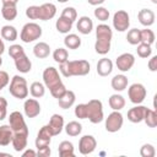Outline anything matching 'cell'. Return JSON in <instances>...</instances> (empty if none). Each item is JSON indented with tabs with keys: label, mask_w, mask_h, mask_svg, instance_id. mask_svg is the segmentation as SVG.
Segmentation results:
<instances>
[{
	"label": "cell",
	"mask_w": 157,
	"mask_h": 157,
	"mask_svg": "<svg viewBox=\"0 0 157 157\" xmlns=\"http://www.w3.org/2000/svg\"><path fill=\"white\" fill-rule=\"evenodd\" d=\"M113 38L112 28L105 23H99L96 27V43L94 50L99 55H105L110 50V42Z\"/></svg>",
	"instance_id": "1"
},
{
	"label": "cell",
	"mask_w": 157,
	"mask_h": 157,
	"mask_svg": "<svg viewBox=\"0 0 157 157\" xmlns=\"http://www.w3.org/2000/svg\"><path fill=\"white\" fill-rule=\"evenodd\" d=\"M91 70V65L87 60H67L59 64V71L64 77L71 76H86Z\"/></svg>",
	"instance_id": "2"
},
{
	"label": "cell",
	"mask_w": 157,
	"mask_h": 157,
	"mask_svg": "<svg viewBox=\"0 0 157 157\" xmlns=\"http://www.w3.org/2000/svg\"><path fill=\"white\" fill-rule=\"evenodd\" d=\"M9 92L12 97L17 98V99H25L28 96V85L27 81L23 76L20 75H15L11 81H10V87H9Z\"/></svg>",
	"instance_id": "3"
},
{
	"label": "cell",
	"mask_w": 157,
	"mask_h": 157,
	"mask_svg": "<svg viewBox=\"0 0 157 157\" xmlns=\"http://www.w3.org/2000/svg\"><path fill=\"white\" fill-rule=\"evenodd\" d=\"M86 108H87V117L86 119H88L92 124H98L101 121H103L104 119V113H103V104L99 99H91L86 103Z\"/></svg>",
	"instance_id": "4"
},
{
	"label": "cell",
	"mask_w": 157,
	"mask_h": 157,
	"mask_svg": "<svg viewBox=\"0 0 157 157\" xmlns=\"http://www.w3.org/2000/svg\"><path fill=\"white\" fill-rule=\"evenodd\" d=\"M42 27L36 22H28L26 23L20 33V38L23 43H32L42 37Z\"/></svg>",
	"instance_id": "5"
},
{
	"label": "cell",
	"mask_w": 157,
	"mask_h": 157,
	"mask_svg": "<svg viewBox=\"0 0 157 157\" xmlns=\"http://www.w3.org/2000/svg\"><path fill=\"white\" fill-rule=\"evenodd\" d=\"M9 125L12 129L13 134H26V135H28V128H27V124L25 121V118H23L22 113L17 112V110L10 113Z\"/></svg>",
	"instance_id": "6"
},
{
	"label": "cell",
	"mask_w": 157,
	"mask_h": 157,
	"mask_svg": "<svg viewBox=\"0 0 157 157\" xmlns=\"http://www.w3.org/2000/svg\"><path fill=\"white\" fill-rule=\"evenodd\" d=\"M146 94H147V91L142 83L135 82V83L130 85L128 88V97H129L130 102L134 104H141L145 101Z\"/></svg>",
	"instance_id": "7"
},
{
	"label": "cell",
	"mask_w": 157,
	"mask_h": 157,
	"mask_svg": "<svg viewBox=\"0 0 157 157\" xmlns=\"http://www.w3.org/2000/svg\"><path fill=\"white\" fill-rule=\"evenodd\" d=\"M124 124V118L120 110H113L105 118V130L108 132H117L121 129Z\"/></svg>",
	"instance_id": "8"
},
{
	"label": "cell",
	"mask_w": 157,
	"mask_h": 157,
	"mask_svg": "<svg viewBox=\"0 0 157 157\" xmlns=\"http://www.w3.org/2000/svg\"><path fill=\"white\" fill-rule=\"evenodd\" d=\"M113 27L118 32H125L130 26V16L125 10H118L113 15Z\"/></svg>",
	"instance_id": "9"
},
{
	"label": "cell",
	"mask_w": 157,
	"mask_h": 157,
	"mask_svg": "<svg viewBox=\"0 0 157 157\" xmlns=\"http://www.w3.org/2000/svg\"><path fill=\"white\" fill-rule=\"evenodd\" d=\"M42 76H43L44 86H45L47 88H49V90L53 88L54 86L59 85L60 82H63L61 78H60V75H59L58 69H55L54 66H48V67H45Z\"/></svg>",
	"instance_id": "10"
},
{
	"label": "cell",
	"mask_w": 157,
	"mask_h": 157,
	"mask_svg": "<svg viewBox=\"0 0 157 157\" xmlns=\"http://www.w3.org/2000/svg\"><path fill=\"white\" fill-rule=\"evenodd\" d=\"M97 147V141L92 135H83L78 141V151L81 155L87 156L92 153Z\"/></svg>",
	"instance_id": "11"
},
{
	"label": "cell",
	"mask_w": 157,
	"mask_h": 157,
	"mask_svg": "<svg viewBox=\"0 0 157 157\" xmlns=\"http://www.w3.org/2000/svg\"><path fill=\"white\" fill-rule=\"evenodd\" d=\"M134 64H135V56L131 53H123L115 60V65L118 70H120L121 72H128L129 70H131Z\"/></svg>",
	"instance_id": "12"
},
{
	"label": "cell",
	"mask_w": 157,
	"mask_h": 157,
	"mask_svg": "<svg viewBox=\"0 0 157 157\" xmlns=\"http://www.w3.org/2000/svg\"><path fill=\"white\" fill-rule=\"evenodd\" d=\"M56 15V6L52 2H45L40 6H38L37 10V20L48 21L52 20Z\"/></svg>",
	"instance_id": "13"
},
{
	"label": "cell",
	"mask_w": 157,
	"mask_h": 157,
	"mask_svg": "<svg viewBox=\"0 0 157 157\" xmlns=\"http://www.w3.org/2000/svg\"><path fill=\"white\" fill-rule=\"evenodd\" d=\"M23 112L27 118H36L40 113V104L36 98H27L23 103Z\"/></svg>",
	"instance_id": "14"
},
{
	"label": "cell",
	"mask_w": 157,
	"mask_h": 157,
	"mask_svg": "<svg viewBox=\"0 0 157 157\" xmlns=\"http://www.w3.org/2000/svg\"><path fill=\"white\" fill-rule=\"evenodd\" d=\"M64 125H65L64 124V117L60 114H53L52 118L49 119V123L47 124V126H48V129L53 136L59 135L63 131Z\"/></svg>",
	"instance_id": "15"
},
{
	"label": "cell",
	"mask_w": 157,
	"mask_h": 157,
	"mask_svg": "<svg viewBox=\"0 0 157 157\" xmlns=\"http://www.w3.org/2000/svg\"><path fill=\"white\" fill-rule=\"evenodd\" d=\"M52 137L53 135L50 134L49 129L47 125L42 126L37 134V137H36V141H34V145H36V148H40V147H45V146H49L50 145V141H52Z\"/></svg>",
	"instance_id": "16"
},
{
	"label": "cell",
	"mask_w": 157,
	"mask_h": 157,
	"mask_svg": "<svg viewBox=\"0 0 157 157\" xmlns=\"http://www.w3.org/2000/svg\"><path fill=\"white\" fill-rule=\"evenodd\" d=\"M146 109H147V107L141 105V104H136L135 107H132L128 110V120L134 123V124H139V123L144 121Z\"/></svg>",
	"instance_id": "17"
},
{
	"label": "cell",
	"mask_w": 157,
	"mask_h": 157,
	"mask_svg": "<svg viewBox=\"0 0 157 157\" xmlns=\"http://www.w3.org/2000/svg\"><path fill=\"white\" fill-rule=\"evenodd\" d=\"M155 18H156L155 12H153L152 10H150V9H141V10L139 11V13H137V20H139V22H140L142 26H145V27L152 26V25L155 23Z\"/></svg>",
	"instance_id": "18"
},
{
	"label": "cell",
	"mask_w": 157,
	"mask_h": 157,
	"mask_svg": "<svg viewBox=\"0 0 157 157\" xmlns=\"http://www.w3.org/2000/svg\"><path fill=\"white\" fill-rule=\"evenodd\" d=\"M13 61H15L16 70L20 71L21 74H27V72H29L31 69H32V63H31L29 58L26 55V53L22 54V55H20L18 58L13 59Z\"/></svg>",
	"instance_id": "19"
},
{
	"label": "cell",
	"mask_w": 157,
	"mask_h": 157,
	"mask_svg": "<svg viewBox=\"0 0 157 157\" xmlns=\"http://www.w3.org/2000/svg\"><path fill=\"white\" fill-rule=\"evenodd\" d=\"M113 71V61L108 58H102L97 63V74L102 77L110 75Z\"/></svg>",
	"instance_id": "20"
},
{
	"label": "cell",
	"mask_w": 157,
	"mask_h": 157,
	"mask_svg": "<svg viewBox=\"0 0 157 157\" xmlns=\"http://www.w3.org/2000/svg\"><path fill=\"white\" fill-rule=\"evenodd\" d=\"M75 99H76V96H75V92L71 91V90H66L65 93L58 98V104L61 109H69L74 105L75 103Z\"/></svg>",
	"instance_id": "21"
},
{
	"label": "cell",
	"mask_w": 157,
	"mask_h": 157,
	"mask_svg": "<svg viewBox=\"0 0 157 157\" xmlns=\"http://www.w3.org/2000/svg\"><path fill=\"white\" fill-rule=\"evenodd\" d=\"M76 28L81 34H90L93 29V21L88 16H81L77 20Z\"/></svg>",
	"instance_id": "22"
},
{
	"label": "cell",
	"mask_w": 157,
	"mask_h": 157,
	"mask_svg": "<svg viewBox=\"0 0 157 157\" xmlns=\"http://www.w3.org/2000/svg\"><path fill=\"white\" fill-rule=\"evenodd\" d=\"M27 140H28V135L26 134H13L11 145L16 152H22L27 147Z\"/></svg>",
	"instance_id": "23"
},
{
	"label": "cell",
	"mask_w": 157,
	"mask_h": 157,
	"mask_svg": "<svg viewBox=\"0 0 157 157\" xmlns=\"http://www.w3.org/2000/svg\"><path fill=\"white\" fill-rule=\"evenodd\" d=\"M128 83H129V80H128V77H126L125 75H123V74L115 75V76L112 78V81H110L112 88H113L114 91H117V92L124 91V90L128 87Z\"/></svg>",
	"instance_id": "24"
},
{
	"label": "cell",
	"mask_w": 157,
	"mask_h": 157,
	"mask_svg": "<svg viewBox=\"0 0 157 157\" xmlns=\"http://www.w3.org/2000/svg\"><path fill=\"white\" fill-rule=\"evenodd\" d=\"M33 54L38 59H45V58H48L49 54H50V47H49V44L45 43V42H38L33 47Z\"/></svg>",
	"instance_id": "25"
},
{
	"label": "cell",
	"mask_w": 157,
	"mask_h": 157,
	"mask_svg": "<svg viewBox=\"0 0 157 157\" xmlns=\"http://www.w3.org/2000/svg\"><path fill=\"white\" fill-rule=\"evenodd\" d=\"M0 36L2 39L7 40V42H15L17 39V29L13 27V26H10V25H6V26H2L1 27V31H0Z\"/></svg>",
	"instance_id": "26"
},
{
	"label": "cell",
	"mask_w": 157,
	"mask_h": 157,
	"mask_svg": "<svg viewBox=\"0 0 157 157\" xmlns=\"http://www.w3.org/2000/svg\"><path fill=\"white\" fill-rule=\"evenodd\" d=\"M12 129L10 128V125H1L0 126V145L1 146H7L11 144L12 141Z\"/></svg>",
	"instance_id": "27"
},
{
	"label": "cell",
	"mask_w": 157,
	"mask_h": 157,
	"mask_svg": "<svg viewBox=\"0 0 157 157\" xmlns=\"http://www.w3.org/2000/svg\"><path fill=\"white\" fill-rule=\"evenodd\" d=\"M72 25H74L72 21H70V20H67V18L60 16V17L56 20V22H55V28H56V31H58L59 33L67 34V33L71 31Z\"/></svg>",
	"instance_id": "28"
},
{
	"label": "cell",
	"mask_w": 157,
	"mask_h": 157,
	"mask_svg": "<svg viewBox=\"0 0 157 157\" xmlns=\"http://www.w3.org/2000/svg\"><path fill=\"white\" fill-rule=\"evenodd\" d=\"M58 152L61 157H74L75 156V150H74V145L70 141H61L59 144L58 147Z\"/></svg>",
	"instance_id": "29"
},
{
	"label": "cell",
	"mask_w": 157,
	"mask_h": 157,
	"mask_svg": "<svg viewBox=\"0 0 157 157\" xmlns=\"http://www.w3.org/2000/svg\"><path fill=\"white\" fill-rule=\"evenodd\" d=\"M108 103H109V107L113 109V110H121L124 107H125V99L121 94L119 93H114L109 97L108 99Z\"/></svg>",
	"instance_id": "30"
},
{
	"label": "cell",
	"mask_w": 157,
	"mask_h": 157,
	"mask_svg": "<svg viewBox=\"0 0 157 157\" xmlns=\"http://www.w3.org/2000/svg\"><path fill=\"white\" fill-rule=\"evenodd\" d=\"M64 45L67 49H77L81 47V38L77 34L67 33L64 38Z\"/></svg>",
	"instance_id": "31"
},
{
	"label": "cell",
	"mask_w": 157,
	"mask_h": 157,
	"mask_svg": "<svg viewBox=\"0 0 157 157\" xmlns=\"http://www.w3.org/2000/svg\"><path fill=\"white\" fill-rule=\"evenodd\" d=\"M64 129H65V132L71 136V137H75V136H78L82 131V125L76 121V120H72V121H69L66 125H64Z\"/></svg>",
	"instance_id": "32"
},
{
	"label": "cell",
	"mask_w": 157,
	"mask_h": 157,
	"mask_svg": "<svg viewBox=\"0 0 157 157\" xmlns=\"http://www.w3.org/2000/svg\"><path fill=\"white\" fill-rule=\"evenodd\" d=\"M29 93L33 98H40L45 94V86L39 81H34L29 86Z\"/></svg>",
	"instance_id": "33"
},
{
	"label": "cell",
	"mask_w": 157,
	"mask_h": 157,
	"mask_svg": "<svg viewBox=\"0 0 157 157\" xmlns=\"http://www.w3.org/2000/svg\"><path fill=\"white\" fill-rule=\"evenodd\" d=\"M53 59H54L55 63L63 64V63H65V61L69 60V53H67V50L65 48L59 47V48H56L53 52Z\"/></svg>",
	"instance_id": "34"
},
{
	"label": "cell",
	"mask_w": 157,
	"mask_h": 157,
	"mask_svg": "<svg viewBox=\"0 0 157 157\" xmlns=\"http://www.w3.org/2000/svg\"><path fill=\"white\" fill-rule=\"evenodd\" d=\"M144 121L146 123L148 128H156L157 126V113L153 109L147 108L145 117H144Z\"/></svg>",
	"instance_id": "35"
},
{
	"label": "cell",
	"mask_w": 157,
	"mask_h": 157,
	"mask_svg": "<svg viewBox=\"0 0 157 157\" xmlns=\"http://www.w3.org/2000/svg\"><path fill=\"white\" fill-rule=\"evenodd\" d=\"M140 38H141V43H146V44L152 45L156 37H155L153 31L146 27L144 29H140Z\"/></svg>",
	"instance_id": "36"
},
{
	"label": "cell",
	"mask_w": 157,
	"mask_h": 157,
	"mask_svg": "<svg viewBox=\"0 0 157 157\" xmlns=\"http://www.w3.org/2000/svg\"><path fill=\"white\" fill-rule=\"evenodd\" d=\"M1 15L6 21H13L17 16V7L16 6H2Z\"/></svg>",
	"instance_id": "37"
},
{
	"label": "cell",
	"mask_w": 157,
	"mask_h": 157,
	"mask_svg": "<svg viewBox=\"0 0 157 157\" xmlns=\"http://www.w3.org/2000/svg\"><path fill=\"white\" fill-rule=\"evenodd\" d=\"M126 40L129 44L131 45H137L139 43H141V38H140V29L137 28H131L126 33Z\"/></svg>",
	"instance_id": "38"
},
{
	"label": "cell",
	"mask_w": 157,
	"mask_h": 157,
	"mask_svg": "<svg viewBox=\"0 0 157 157\" xmlns=\"http://www.w3.org/2000/svg\"><path fill=\"white\" fill-rule=\"evenodd\" d=\"M136 52H137V55L142 59H146V58H150L151 54H152V48L150 44H146V43H139L137 44V48H136Z\"/></svg>",
	"instance_id": "39"
},
{
	"label": "cell",
	"mask_w": 157,
	"mask_h": 157,
	"mask_svg": "<svg viewBox=\"0 0 157 157\" xmlns=\"http://www.w3.org/2000/svg\"><path fill=\"white\" fill-rule=\"evenodd\" d=\"M93 13H94V17L98 20V21H101V22H104V21H107L108 18H109V10L107 9V7H103V6H97L96 9H94V11H93Z\"/></svg>",
	"instance_id": "40"
},
{
	"label": "cell",
	"mask_w": 157,
	"mask_h": 157,
	"mask_svg": "<svg viewBox=\"0 0 157 157\" xmlns=\"http://www.w3.org/2000/svg\"><path fill=\"white\" fill-rule=\"evenodd\" d=\"M140 155L141 157H155L156 150L152 144H144L140 148Z\"/></svg>",
	"instance_id": "41"
},
{
	"label": "cell",
	"mask_w": 157,
	"mask_h": 157,
	"mask_svg": "<svg viewBox=\"0 0 157 157\" xmlns=\"http://www.w3.org/2000/svg\"><path fill=\"white\" fill-rule=\"evenodd\" d=\"M60 16H63V17H65V18L72 21V22H75L76 18H77V11L75 10V7L69 6V7H65V9L61 11V15H60Z\"/></svg>",
	"instance_id": "42"
},
{
	"label": "cell",
	"mask_w": 157,
	"mask_h": 157,
	"mask_svg": "<svg viewBox=\"0 0 157 157\" xmlns=\"http://www.w3.org/2000/svg\"><path fill=\"white\" fill-rule=\"evenodd\" d=\"M22 54H25V49H23L22 45H20V44H12V45H10V48H9V55L12 59H16V58H18Z\"/></svg>",
	"instance_id": "43"
},
{
	"label": "cell",
	"mask_w": 157,
	"mask_h": 157,
	"mask_svg": "<svg viewBox=\"0 0 157 157\" xmlns=\"http://www.w3.org/2000/svg\"><path fill=\"white\" fill-rule=\"evenodd\" d=\"M50 91V94L54 97V98H60L64 93H65V91H66V87H65V85L63 83V82H60L59 85H56V86H54L53 88H50L49 90Z\"/></svg>",
	"instance_id": "44"
},
{
	"label": "cell",
	"mask_w": 157,
	"mask_h": 157,
	"mask_svg": "<svg viewBox=\"0 0 157 157\" xmlns=\"http://www.w3.org/2000/svg\"><path fill=\"white\" fill-rule=\"evenodd\" d=\"M75 115L78 119H86L87 117V108H86V103H80L75 107Z\"/></svg>",
	"instance_id": "45"
},
{
	"label": "cell",
	"mask_w": 157,
	"mask_h": 157,
	"mask_svg": "<svg viewBox=\"0 0 157 157\" xmlns=\"http://www.w3.org/2000/svg\"><path fill=\"white\" fill-rule=\"evenodd\" d=\"M7 115V101L4 97H0V121L4 120Z\"/></svg>",
	"instance_id": "46"
},
{
	"label": "cell",
	"mask_w": 157,
	"mask_h": 157,
	"mask_svg": "<svg viewBox=\"0 0 157 157\" xmlns=\"http://www.w3.org/2000/svg\"><path fill=\"white\" fill-rule=\"evenodd\" d=\"M10 82V77H9V74L4 70H0V91L4 90Z\"/></svg>",
	"instance_id": "47"
},
{
	"label": "cell",
	"mask_w": 157,
	"mask_h": 157,
	"mask_svg": "<svg viewBox=\"0 0 157 157\" xmlns=\"http://www.w3.org/2000/svg\"><path fill=\"white\" fill-rule=\"evenodd\" d=\"M37 10H38V6H37V5L28 6V7L26 9V16H27L29 20H37Z\"/></svg>",
	"instance_id": "48"
},
{
	"label": "cell",
	"mask_w": 157,
	"mask_h": 157,
	"mask_svg": "<svg viewBox=\"0 0 157 157\" xmlns=\"http://www.w3.org/2000/svg\"><path fill=\"white\" fill-rule=\"evenodd\" d=\"M50 153H52V151H50V147L49 146L37 148V156H39V157H49Z\"/></svg>",
	"instance_id": "49"
},
{
	"label": "cell",
	"mask_w": 157,
	"mask_h": 157,
	"mask_svg": "<svg viewBox=\"0 0 157 157\" xmlns=\"http://www.w3.org/2000/svg\"><path fill=\"white\" fill-rule=\"evenodd\" d=\"M147 66H148V70L150 71H152V72L157 71V55L151 56V59L147 63Z\"/></svg>",
	"instance_id": "50"
},
{
	"label": "cell",
	"mask_w": 157,
	"mask_h": 157,
	"mask_svg": "<svg viewBox=\"0 0 157 157\" xmlns=\"http://www.w3.org/2000/svg\"><path fill=\"white\" fill-rule=\"evenodd\" d=\"M22 156L23 157H36L37 156V151H34V150H32V148H28V150H23L22 151Z\"/></svg>",
	"instance_id": "51"
},
{
	"label": "cell",
	"mask_w": 157,
	"mask_h": 157,
	"mask_svg": "<svg viewBox=\"0 0 157 157\" xmlns=\"http://www.w3.org/2000/svg\"><path fill=\"white\" fill-rule=\"evenodd\" d=\"M18 0H1L2 6H16Z\"/></svg>",
	"instance_id": "52"
},
{
	"label": "cell",
	"mask_w": 157,
	"mask_h": 157,
	"mask_svg": "<svg viewBox=\"0 0 157 157\" xmlns=\"http://www.w3.org/2000/svg\"><path fill=\"white\" fill-rule=\"evenodd\" d=\"M87 1H88V4L92 5V6H101L105 0H87Z\"/></svg>",
	"instance_id": "53"
},
{
	"label": "cell",
	"mask_w": 157,
	"mask_h": 157,
	"mask_svg": "<svg viewBox=\"0 0 157 157\" xmlns=\"http://www.w3.org/2000/svg\"><path fill=\"white\" fill-rule=\"evenodd\" d=\"M4 52H5V43H4V39H2L1 36H0V55H1Z\"/></svg>",
	"instance_id": "54"
},
{
	"label": "cell",
	"mask_w": 157,
	"mask_h": 157,
	"mask_svg": "<svg viewBox=\"0 0 157 157\" xmlns=\"http://www.w3.org/2000/svg\"><path fill=\"white\" fill-rule=\"evenodd\" d=\"M0 156H7V157H11L10 153H2V152H0Z\"/></svg>",
	"instance_id": "55"
},
{
	"label": "cell",
	"mask_w": 157,
	"mask_h": 157,
	"mask_svg": "<svg viewBox=\"0 0 157 157\" xmlns=\"http://www.w3.org/2000/svg\"><path fill=\"white\" fill-rule=\"evenodd\" d=\"M56 1H59V2H61V4H64V2H66V1H69V0H56Z\"/></svg>",
	"instance_id": "56"
},
{
	"label": "cell",
	"mask_w": 157,
	"mask_h": 157,
	"mask_svg": "<svg viewBox=\"0 0 157 157\" xmlns=\"http://www.w3.org/2000/svg\"><path fill=\"white\" fill-rule=\"evenodd\" d=\"M2 65V58H1V55H0V66Z\"/></svg>",
	"instance_id": "57"
},
{
	"label": "cell",
	"mask_w": 157,
	"mask_h": 157,
	"mask_svg": "<svg viewBox=\"0 0 157 157\" xmlns=\"http://www.w3.org/2000/svg\"><path fill=\"white\" fill-rule=\"evenodd\" d=\"M151 1H152L153 4H157V0H151Z\"/></svg>",
	"instance_id": "58"
}]
</instances>
